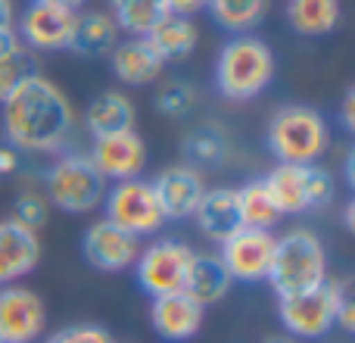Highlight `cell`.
<instances>
[{
	"mask_svg": "<svg viewBox=\"0 0 355 343\" xmlns=\"http://www.w3.org/2000/svg\"><path fill=\"white\" fill-rule=\"evenodd\" d=\"M193 221L209 240L221 244L227 240L234 231L240 228V215H237V196L231 187H215L206 190L193 212Z\"/></svg>",
	"mask_w": 355,
	"mask_h": 343,
	"instance_id": "23",
	"label": "cell"
},
{
	"mask_svg": "<svg viewBox=\"0 0 355 343\" xmlns=\"http://www.w3.org/2000/svg\"><path fill=\"white\" fill-rule=\"evenodd\" d=\"M327 122L315 106L290 103L271 116L265 141L277 162L287 166H312L327 150Z\"/></svg>",
	"mask_w": 355,
	"mask_h": 343,
	"instance_id": "4",
	"label": "cell"
},
{
	"mask_svg": "<svg viewBox=\"0 0 355 343\" xmlns=\"http://www.w3.org/2000/svg\"><path fill=\"white\" fill-rule=\"evenodd\" d=\"M47 212H50V203L44 200L41 194H35V190H25V194H19V200H16V206H12L10 219L37 234L44 225H47Z\"/></svg>",
	"mask_w": 355,
	"mask_h": 343,
	"instance_id": "31",
	"label": "cell"
},
{
	"mask_svg": "<svg viewBox=\"0 0 355 343\" xmlns=\"http://www.w3.org/2000/svg\"><path fill=\"white\" fill-rule=\"evenodd\" d=\"M144 37L150 41V47L156 50L162 62H184L200 44V28H196L193 19L166 12Z\"/></svg>",
	"mask_w": 355,
	"mask_h": 343,
	"instance_id": "21",
	"label": "cell"
},
{
	"mask_svg": "<svg viewBox=\"0 0 355 343\" xmlns=\"http://www.w3.org/2000/svg\"><path fill=\"white\" fill-rule=\"evenodd\" d=\"M287 22L296 35H331L340 22V0H287Z\"/></svg>",
	"mask_w": 355,
	"mask_h": 343,
	"instance_id": "25",
	"label": "cell"
},
{
	"mask_svg": "<svg viewBox=\"0 0 355 343\" xmlns=\"http://www.w3.org/2000/svg\"><path fill=\"white\" fill-rule=\"evenodd\" d=\"M47 325L44 300L31 287H0V343H35Z\"/></svg>",
	"mask_w": 355,
	"mask_h": 343,
	"instance_id": "12",
	"label": "cell"
},
{
	"mask_svg": "<svg viewBox=\"0 0 355 343\" xmlns=\"http://www.w3.org/2000/svg\"><path fill=\"white\" fill-rule=\"evenodd\" d=\"M190 262H193V250L187 244L162 237L156 244H150L147 250L137 253V262H135L137 284L153 300L166 294H178V290H184Z\"/></svg>",
	"mask_w": 355,
	"mask_h": 343,
	"instance_id": "9",
	"label": "cell"
},
{
	"mask_svg": "<svg viewBox=\"0 0 355 343\" xmlns=\"http://www.w3.org/2000/svg\"><path fill=\"white\" fill-rule=\"evenodd\" d=\"M75 19L78 10H66V6L53 3H37L31 0L28 10L19 16L16 35L28 50H69L75 31Z\"/></svg>",
	"mask_w": 355,
	"mask_h": 343,
	"instance_id": "13",
	"label": "cell"
},
{
	"mask_svg": "<svg viewBox=\"0 0 355 343\" xmlns=\"http://www.w3.org/2000/svg\"><path fill=\"white\" fill-rule=\"evenodd\" d=\"M135 119H137V110L128 94L100 91L85 110V128L94 137H103V135H116V131H131Z\"/></svg>",
	"mask_w": 355,
	"mask_h": 343,
	"instance_id": "22",
	"label": "cell"
},
{
	"mask_svg": "<svg viewBox=\"0 0 355 343\" xmlns=\"http://www.w3.org/2000/svg\"><path fill=\"white\" fill-rule=\"evenodd\" d=\"M12 16H16V10H12V0H0V28L12 25Z\"/></svg>",
	"mask_w": 355,
	"mask_h": 343,
	"instance_id": "38",
	"label": "cell"
},
{
	"mask_svg": "<svg viewBox=\"0 0 355 343\" xmlns=\"http://www.w3.org/2000/svg\"><path fill=\"white\" fill-rule=\"evenodd\" d=\"M168 12L166 0H110V16L128 37H144Z\"/></svg>",
	"mask_w": 355,
	"mask_h": 343,
	"instance_id": "27",
	"label": "cell"
},
{
	"mask_svg": "<svg viewBox=\"0 0 355 343\" xmlns=\"http://www.w3.org/2000/svg\"><path fill=\"white\" fill-rule=\"evenodd\" d=\"M110 69L122 85L128 87H147L153 81H159L166 62L156 56V50L150 47L147 37H119V44L110 50Z\"/></svg>",
	"mask_w": 355,
	"mask_h": 343,
	"instance_id": "16",
	"label": "cell"
},
{
	"mask_svg": "<svg viewBox=\"0 0 355 343\" xmlns=\"http://www.w3.org/2000/svg\"><path fill=\"white\" fill-rule=\"evenodd\" d=\"M37 3H53V6H66V10H78L85 0H37Z\"/></svg>",
	"mask_w": 355,
	"mask_h": 343,
	"instance_id": "39",
	"label": "cell"
},
{
	"mask_svg": "<svg viewBox=\"0 0 355 343\" xmlns=\"http://www.w3.org/2000/svg\"><path fill=\"white\" fill-rule=\"evenodd\" d=\"M231 275H227L225 262L218 259V253H193L187 281H184V294L196 303V306H215L227 296L231 290Z\"/></svg>",
	"mask_w": 355,
	"mask_h": 343,
	"instance_id": "19",
	"label": "cell"
},
{
	"mask_svg": "<svg viewBox=\"0 0 355 343\" xmlns=\"http://www.w3.org/2000/svg\"><path fill=\"white\" fill-rule=\"evenodd\" d=\"M119 25L112 22L110 10H91V12H78L75 19V31L69 50H75L85 60H106L110 50L119 44Z\"/></svg>",
	"mask_w": 355,
	"mask_h": 343,
	"instance_id": "20",
	"label": "cell"
},
{
	"mask_svg": "<svg viewBox=\"0 0 355 343\" xmlns=\"http://www.w3.org/2000/svg\"><path fill=\"white\" fill-rule=\"evenodd\" d=\"M166 3H168V12H175V16H187V19H193L196 12L206 10L209 0H166Z\"/></svg>",
	"mask_w": 355,
	"mask_h": 343,
	"instance_id": "34",
	"label": "cell"
},
{
	"mask_svg": "<svg viewBox=\"0 0 355 343\" xmlns=\"http://www.w3.org/2000/svg\"><path fill=\"white\" fill-rule=\"evenodd\" d=\"M265 281L275 287L277 296L302 294L318 284L327 281V253L318 234L296 228L277 237L275 244V259H271V271Z\"/></svg>",
	"mask_w": 355,
	"mask_h": 343,
	"instance_id": "3",
	"label": "cell"
},
{
	"mask_svg": "<svg viewBox=\"0 0 355 343\" xmlns=\"http://www.w3.org/2000/svg\"><path fill=\"white\" fill-rule=\"evenodd\" d=\"M184 166L190 169H218L227 162L231 156V144H227V135L218 128V125H196V128L187 131L184 137Z\"/></svg>",
	"mask_w": 355,
	"mask_h": 343,
	"instance_id": "24",
	"label": "cell"
},
{
	"mask_svg": "<svg viewBox=\"0 0 355 343\" xmlns=\"http://www.w3.org/2000/svg\"><path fill=\"white\" fill-rule=\"evenodd\" d=\"M106 203V219L119 225L122 231L135 234V237H150L166 225V212L159 206V196L153 190V181L144 178H128V181H116L103 196Z\"/></svg>",
	"mask_w": 355,
	"mask_h": 343,
	"instance_id": "7",
	"label": "cell"
},
{
	"mask_svg": "<svg viewBox=\"0 0 355 343\" xmlns=\"http://www.w3.org/2000/svg\"><path fill=\"white\" fill-rule=\"evenodd\" d=\"M343 281H331L302 294L281 296L277 309H281V321L296 340H321L334 325H337V300Z\"/></svg>",
	"mask_w": 355,
	"mask_h": 343,
	"instance_id": "8",
	"label": "cell"
},
{
	"mask_svg": "<svg viewBox=\"0 0 355 343\" xmlns=\"http://www.w3.org/2000/svg\"><path fill=\"white\" fill-rule=\"evenodd\" d=\"M275 244L277 237L271 231H259V228H243L221 240L218 259L225 262L231 281H265L271 271V259H275Z\"/></svg>",
	"mask_w": 355,
	"mask_h": 343,
	"instance_id": "10",
	"label": "cell"
},
{
	"mask_svg": "<svg viewBox=\"0 0 355 343\" xmlns=\"http://www.w3.org/2000/svg\"><path fill=\"white\" fill-rule=\"evenodd\" d=\"M41 262V240L12 219L0 221V287L16 284Z\"/></svg>",
	"mask_w": 355,
	"mask_h": 343,
	"instance_id": "17",
	"label": "cell"
},
{
	"mask_svg": "<svg viewBox=\"0 0 355 343\" xmlns=\"http://www.w3.org/2000/svg\"><path fill=\"white\" fill-rule=\"evenodd\" d=\"M262 181H265V187H268L275 206L281 209V215L312 212V209L334 200L331 172L318 169L315 162L312 166H287V162H277Z\"/></svg>",
	"mask_w": 355,
	"mask_h": 343,
	"instance_id": "6",
	"label": "cell"
},
{
	"mask_svg": "<svg viewBox=\"0 0 355 343\" xmlns=\"http://www.w3.org/2000/svg\"><path fill=\"white\" fill-rule=\"evenodd\" d=\"M153 190L159 196L166 221H181V219H193L196 206H200L202 194H206V184H202V175L196 169L168 166L166 172L156 175Z\"/></svg>",
	"mask_w": 355,
	"mask_h": 343,
	"instance_id": "15",
	"label": "cell"
},
{
	"mask_svg": "<svg viewBox=\"0 0 355 343\" xmlns=\"http://www.w3.org/2000/svg\"><path fill=\"white\" fill-rule=\"evenodd\" d=\"M150 321L162 340L184 343L202 328V306H196L184 290H178V294L156 296L153 309H150Z\"/></svg>",
	"mask_w": 355,
	"mask_h": 343,
	"instance_id": "18",
	"label": "cell"
},
{
	"mask_svg": "<svg viewBox=\"0 0 355 343\" xmlns=\"http://www.w3.org/2000/svg\"><path fill=\"white\" fill-rule=\"evenodd\" d=\"M91 162L110 181H128V178H141V172L147 169V144L131 131H116V135L94 137L91 147Z\"/></svg>",
	"mask_w": 355,
	"mask_h": 343,
	"instance_id": "14",
	"label": "cell"
},
{
	"mask_svg": "<svg viewBox=\"0 0 355 343\" xmlns=\"http://www.w3.org/2000/svg\"><path fill=\"white\" fill-rule=\"evenodd\" d=\"M262 343H300V340L290 337V334H271V337H265Z\"/></svg>",
	"mask_w": 355,
	"mask_h": 343,
	"instance_id": "40",
	"label": "cell"
},
{
	"mask_svg": "<svg viewBox=\"0 0 355 343\" xmlns=\"http://www.w3.org/2000/svg\"><path fill=\"white\" fill-rule=\"evenodd\" d=\"M3 135L19 153H53L75 128V110L47 75H31L3 100Z\"/></svg>",
	"mask_w": 355,
	"mask_h": 343,
	"instance_id": "1",
	"label": "cell"
},
{
	"mask_svg": "<svg viewBox=\"0 0 355 343\" xmlns=\"http://www.w3.org/2000/svg\"><path fill=\"white\" fill-rule=\"evenodd\" d=\"M275 78V53L256 35H234L215 60V87L227 100H252Z\"/></svg>",
	"mask_w": 355,
	"mask_h": 343,
	"instance_id": "2",
	"label": "cell"
},
{
	"mask_svg": "<svg viewBox=\"0 0 355 343\" xmlns=\"http://www.w3.org/2000/svg\"><path fill=\"white\" fill-rule=\"evenodd\" d=\"M237 196V215L243 228H259V231H271L281 221V209L275 206L265 181H246L243 187L234 190Z\"/></svg>",
	"mask_w": 355,
	"mask_h": 343,
	"instance_id": "26",
	"label": "cell"
},
{
	"mask_svg": "<svg viewBox=\"0 0 355 343\" xmlns=\"http://www.w3.org/2000/svg\"><path fill=\"white\" fill-rule=\"evenodd\" d=\"M337 325L343 331H355V303H352V281L343 278V290H340V300H337Z\"/></svg>",
	"mask_w": 355,
	"mask_h": 343,
	"instance_id": "33",
	"label": "cell"
},
{
	"mask_svg": "<svg viewBox=\"0 0 355 343\" xmlns=\"http://www.w3.org/2000/svg\"><path fill=\"white\" fill-rule=\"evenodd\" d=\"M19 35H16V25H6V28H0V56H6L12 47H19Z\"/></svg>",
	"mask_w": 355,
	"mask_h": 343,
	"instance_id": "37",
	"label": "cell"
},
{
	"mask_svg": "<svg viewBox=\"0 0 355 343\" xmlns=\"http://www.w3.org/2000/svg\"><path fill=\"white\" fill-rule=\"evenodd\" d=\"M153 103H156V110H159L162 116L187 119L190 112L196 110V103H200V91H196L190 81H181V78L162 81L159 91H156V97H153Z\"/></svg>",
	"mask_w": 355,
	"mask_h": 343,
	"instance_id": "30",
	"label": "cell"
},
{
	"mask_svg": "<svg viewBox=\"0 0 355 343\" xmlns=\"http://www.w3.org/2000/svg\"><path fill=\"white\" fill-rule=\"evenodd\" d=\"M81 253H85L91 269L116 275V271H125L137 262L141 237L122 231V228L112 225L110 219H100V221H94V225H87L85 237H81Z\"/></svg>",
	"mask_w": 355,
	"mask_h": 343,
	"instance_id": "11",
	"label": "cell"
},
{
	"mask_svg": "<svg viewBox=\"0 0 355 343\" xmlns=\"http://www.w3.org/2000/svg\"><path fill=\"white\" fill-rule=\"evenodd\" d=\"M31 75H37V53L28 50L25 44H19V47H12L6 56H0V103H3L19 85H25Z\"/></svg>",
	"mask_w": 355,
	"mask_h": 343,
	"instance_id": "29",
	"label": "cell"
},
{
	"mask_svg": "<svg viewBox=\"0 0 355 343\" xmlns=\"http://www.w3.org/2000/svg\"><path fill=\"white\" fill-rule=\"evenodd\" d=\"M19 166H22L19 150L10 147V144H3V147H0V175H16Z\"/></svg>",
	"mask_w": 355,
	"mask_h": 343,
	"instance_id": "35",
	"label": "cell"
},
{
	"mask_svg": "<svg viewBox=\"0 0 355 343\" xmlns=\"http://www.w3.org/2000/svg\"><path fill=\"white\" fill-rule=\"evenodd\" d=\"M44 196L62 212H91L106 196V178L94 169L87 153H66L44 175Z\"/></svg>",
	"mask_w": 355,
	"mask_h": 343,
	"instance_id": "5",
	"label": "cell"
},
{
	"mask_svg": "<svg viewBox=\"0 0 355 343\" xmlns=\"http://www.w3.org/2000/svg\"><path fill=\"white\" fill-rule=\"evenodd\" d=\"M47 343H112V337L100 325H72L56 331Z\"/></svg>",
	"mask_w": 355,
	"mask_h": 343,
	"instance_id": "32",
	"label": "cell"
},
{
	"mask_svg": "<svg viewBox=\"0 0 355 343\" xmlns=\"http://www.w3.org/2000/svg\"><path fill=\"white\" fill-rule=\"evenodd\" d=\"M340 122H343L346 131L355 128V87H349L343 97V106H340Z\"/></svg>",
	"mask_w": 355,
	"mask_h": 343,
	"instance_id": "36",
	"label": "cell"
},
{
	"mask_svg": "<svg viewBox=\"0 0 355 343\" xmlns=\"http://www.w3.org/2000/svg\"><path fill=\"white\" fill-rule=\"evenodd\" d=\"M206 10L212 22H218L221 28L234 31V35H250L265 19L268 0H209Z\"/></svg>",
	"mask_w": 355,
	"mask_h": 343,
	"instance_id": "28",
	"label": "cell"
}]
</instances>
